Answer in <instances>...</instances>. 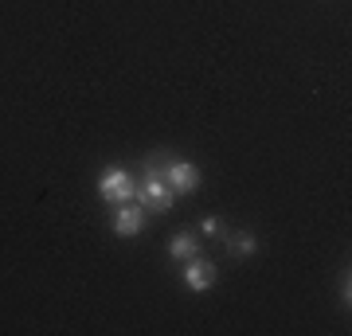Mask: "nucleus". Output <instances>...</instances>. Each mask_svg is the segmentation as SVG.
<instances>
[{"mask_svg":"<svg viewBox=\"0 0 352 336\" xmlns=\"http://www.w3.org/2000/svg\"><path fill=\"white\" fill-rule=\"evenodd\" d=\"M161 180L173 188L176 196H192V192L200 188V168H196L192 161H164Z\"/></svg>","mask_w":352,"mask_h":336,"instance_id":"7ed1b4c3","label":"nucleus"},{"mask_svg":"<svg viewBox=\"0 0 352 336\" xmlns=\"http://www.w3.org/2000/svg\"><path fill=\"white\" fill-rule=\"evenodd\" d=\"M227 250H231V254H239V258H247V254H254V250H258V238L247 235V231H239V235H227Z\"/></svg>","mask_w":352,"mask_h":336,"instance_id":"0eeeda50","label":"nucleus"},{"mask_svg":"<svg viewBox=\"0 0 352 336\" xmlns=\"http://www.w3.org/2000/svg\"><path fill=\"white\" fill-rule=\"evenodd\" d=\"M184 266V286L192 289V293H204V289L215 286V266L208 258H200V254H192L188 262H180Z\"/></svg>","mask_w":352,"mask_h":336,"instance_id":"39448f33","label":"nucleus"},{"mask_svg":"<svg viewBox=\"0 0 352 336\" xmlns=\"http://www.w3.org/2000/svg\"><path fill=\"white\" fill-rule=\"evenodd\" d=\"M168 254H173L176 262H188L192 254H196V235H188V231H176V235L168 238Z\"/></svg>","mask_w":352,"mask_h":336,"instance_id":"423d86ee","label":"nucleus"},{"mask_svg":"<svg viewBox=\"0 0 352 336\" xmlns=\"http://www.w3.org/2000/svg\"><path fill=\"white\" fill-rule=\"evenodd\" d=\"M349 301H352V286H349V270H344V278H340V305L349 309Z\"/></svg>","mask_w":352,"mask_h":336,"instance_id":"1a4fd4ad","label":"nucleus"},{"mask_svg":"<svg viewBox=\"0 0 352 336\" xmlns=\"http://www.w3.org/2000/svg\"><path fill=\"white\" fill-rule=\"evenodd\" d=\"M145 231V208L141 203H118V212H113V235H122V238H133Z\"/></svg>","mask_w":352,"mask_h":336,"instance_id":"20e7f679","label":"nucleus"},{"mask_svg":"<svg viewBox=\"0 0 352 336\" xmlns=\"http://www.w3.org/2000/svg\"><path fill=\"white\" fill-rule=\"evenodd\" d=\"M200 231H204L208 238H219V235H223V223H219L215 215H204V219H200Z\"/></svg>","mask_w":352,"mask_h":336,"instance_id":"6e6552de","label":"nucleus"},{"mask_svg":"<svg viewBox=\"0 0 352 336\" xmlns=\"http://www.w3.org/2000/svg\"><path fill=\"white\" fill-rule=\"evenodd\" d=\"M138 203L145 208V212H168V208L176 203V192L164 184L161 176H141V184H138Z\"/></svg>","mask_w":352,"mask_h":336,"instance_id":"f03ea898","label":"nucleus"},{"mask_svg":"<svg viewBox=\"0 0 352 336\" xmlns=\"http://www.w3.org/2000/svg\"><path fill=\"white\" fill-rule=\"evenodd\" d=\"M98 196L106 199V203H129V199H138V180H133V172L129 168H106L98 180Z\"/></svg>","mask_w":352,"mask_h":336,"instance_id":"f257e3e1","label":"nucleus"}]
</instances>
